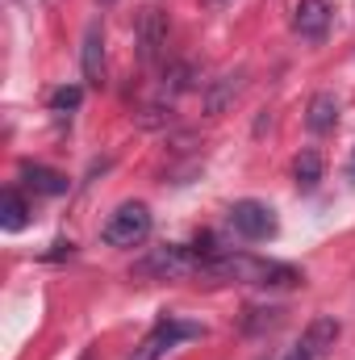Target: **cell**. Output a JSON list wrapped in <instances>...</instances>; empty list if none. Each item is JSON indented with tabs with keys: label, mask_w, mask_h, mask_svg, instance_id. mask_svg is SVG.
I'll return each mask as SVG.
<instances>
[{
	"label": "cell",
	"mask_w": 355,
	"mask_h": 360,
	"mask_svg": "<svg viewBox=\"0 0 355 360\" xmlns=\"http://www.w3.org/2000/svg\"><path fill=\"white\" fill-rule=\"evenodd\" d=\"M205 276L213 281H239V285H297L301 272L276 260H260V256H209L201 264Z\"/></svg>",
	"instance_id": "1"
},
{
	"label": "cell",
	"mask_w": 355,
	"mask_h": 360,
	"mask_svg": "<svg viewBox=\"0 0 355 360\" xmlns=\"http://www.w3.org/2000/svg\"><path fill=\"white\" fill-rule=\"evenodd\" d=\"M147 235H151V210L142 201H121L100 226V239L109 248H138Z\"/></svg>",
	"instance_id": "2"
},
{
	"label": "cell",
	"mask_w": 355,
	"mask_h": 360,
	"mask_svg": "<svg viewBox=\"0 0 355 360\" xmlns=\"http://www.w3.org/2000/svg\"><path fill=\"white\" fill-rule=\"evenodd\" d=\"M201 252L192 248H155L147 260L134 264V276H147V281H180L188 272H201Z\"/></svg>",
	"instance_id": "3"
},
{
	"label": "cell",
	"mask_w": 355,
	"mask_h": 360,
	"mask_svg": "<svg viewBox=\"0 0 355 360\" xmlns=\"http://www.w3.org/2000/svg\"><path fill=\"white\" fill-rule=\"evenodd\" d=\"M230 226L243 235V239H251V243H260V239H272L276 235V210L264 205V201H234V210H230Z\"/></svg>",
	"instance_id": "4"
},
{
	"label": "cell",
	"mask_w": 355,
	"mask_h": 360,
	"mask_svg": "<svg viewBox=\"0 0 355 360\" xmlns=\"http://www.w3.org/2000/svg\"><path fill=\"white\" fill-rule=\"evenodd\" d=\"M134 38H138L142 63H155L163 55V46H168V13L159 4H147L138 13V21H134Z\"/></svg>",
	"instance_id": "5"
},
{
	"label": "cell",
	"mask_w": 355,
	"mask_h": 360,
	"mask_svg": "<svg viewBox=\"0 0 355 360\" xmlns=\"http://www.w3.org/2000/svg\"><path fill=\"white\" fill-rule=\"evenodd\" d=\"M335 340H339V319L318 314V319L301 331V340L293 344V352H288L284 360H322L330 348H335Z\"/></svg>",
	"instance_id": "6"
},
{
	"label": "cell",
	"mask_w": 355,
	"mask_h": 360,
	"mask_svg": "<svg viewBox=\"0 0 355 360\" xmlns=\"http://www.w3.org/2000/svg\"><path fill=\"white\" fill-rule=\"evenodd\" d=\"M192 335H201V327L196 323H180V319H163L147 340H142V348L134 352L130 360H159L163 352H172L180 340H192Z\"/></svg>",
	"instance_id": "7"
},
{
	"label": "cell",
	"mask_w": 355,
	"mask_h": 360,
	"mask_svg": "<svg viewBox=\"0 0 355 360\" xmlns=\"http://www.w3.org/2000/svg\"><path fill=\"white\" fill-rule=\"evenodd\" d=\"M80 68H84V84L100 89L105 84V25L88 21L84 42H80Z\"/></svg>",
	"instance_id": "8"
},
{
	"label": "cell",
	"mask_w": 355,
	"mask_h": 360,
	"mask_svg": "<svg viewBox=\"0 0 355 360\" xmlns=\"http://www.w3.org/2000/svg\"><path fill=\"white\" fill-rule=\"evenodd\" d=\"M293 30L309 42H322L330 30V4L326 0H297L293 4Z\"/></svg>",
	"instance_id": "9"
},
{
	"label": "cell",
	"mask_w": 355,
	"mask_h": 360,
	"mask_svg": "<svg viewBox=\"0 0 355 360\" xmlns=\"http://www.w3.org/2000/svg\"><path fill=\"white\" fill-rule=\"evenodd\" d=\"M305 126L314 134H330L339 126V96L335 92H314V101L305 109Z\"/></svg>",
	"instance_id": "10"
},
{
	"label": "cell",
	"mask_w": 355,
	"mask_h": 360,
	"mask_svg": "<svg viewBox=\"0 0 355 360\" xmlns=\"http://www.w3.org/2000/svg\"><path fill=\"white\" fill-rule=\"evenodd\" d=\"M239 92H243V68H239V72H226V76H217V80L209 84V92H205V113H209V117L226 113V105H230Z\"/></svg>",
	"instance_id": "11"
},
{
	"label": "cell",
	"mask_w": 355,
	"mask_h": 360,
	"mask_svg": "<svg viewBox=\"0 0 355 360\" xmlns=\"http://www.w3.org/2000/svg\"><path fill=\"white\" fill-rule=\"evenodd\" d=\"M25 180H29L34 193H46V197L67 193V180L59 176V172H51V168H38V164H25Z\"/></svg>",
	"instance_id": "12"
},
{
	"label": "cell",
	"mask_w": 355,
	"mask_h": 360,
	"mask_svg": "<svg viewBox=\"0 0 355 360\" xmlns=\"http://www.w3.org/2000/svg\"><path fill=\"white\" fill-rule=\"evenodd\" d=\"M25 214H29L25 197H21L17 188H8L4 201H0V226H4V231H21V226H25Z\"/></svg>",
	"instance_id": "13"
},
{
	"label": "cell",
	"mask_w": 355,
	"mask_h": 360,
	"mask_svg": "<svg viewBox=\"0 0 355 360\" xmlns=\"http://www.w3.org/2000/svg\"><path fill=\"white\" fill-rule=\"evenodd\" d=\"M322 180V155L318 151H301L297 155V184L301 188H314Z\"/></svg>",
	"instance_id": "14"
},
{
	"label": "cell",
	"mask_w": 355,
	"mask_h": 360,
	"mask_svg": "<svg viewBox=\"0 0 355 360\" xmlns=\"http://www.w3.org/2000/svg\"><path fill=\"white\" fill-rule=\"evenodd\" d=\"M51 105H55V109H76V105H80V89H59L51 96Z\"/></svg>",
	"instance_id": "15"
},
{
	"label": "cell",
	"mask_w": 355,
	"mask_h": 360,
	"mask_svg": "<svg viewBox=\"0 0 355 360\" xmlns=\"http://www.w3.org/2000/svg\"><path fill=\"white\" fill-rule=\"evenodd\" d=\"M347 176L355 180V151H351V164H347Z\"/></svg>",
	"instance_id": "16"
},
{
	"label": "cell",
	"mask_w": 355,
	"mask_h": 360,
	"mask_svg": "<svg viewBox=\"0 0 355 360\" xmlns=\"http://www.w3.org/2000/svg\"><path fill=\"white\" fill-rule=\"evenodd\" d=\"M201 4H209V8H217V4H226V0H201Z\"/></svg>",
	"instance_id": "17"
},
{
	"label": "cell",
	"mask_w": 355,
	"mask_h": 360,
	"mask_svg": "<svg viewBox=\"0 0 355 360\" xmlns=\"http://www.w3.org/2000/svg\"><path fill=\"white\" fill-rule=\"evenodd\" d=\"M96 4H113V0H96Z\"/></svg>",
	"instance_id": "18"
}]
</instances>
